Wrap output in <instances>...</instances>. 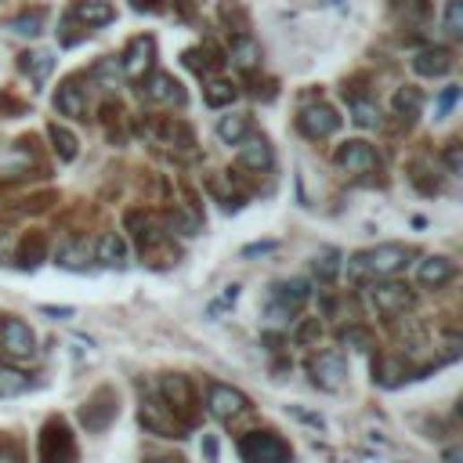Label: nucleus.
<instances>
[{
  "instance_id": "1",
  "label": "nucleus",
  "mask_w": 463,
  "mask_h": 463,
  "mask_svg": "<svg viewBox=\"0 0 463 463\" xmlns=\"http://www.w3.org/2000/svg\"><path fill=\"white\" fill-rule=\"evenodd\" d=\"M124 228L131 232V243L138 246V253H141L145 264H152V268L177 264V246L170 243V236H167L170 228L163 225V218H156L145 207H134V210H127Z\"/></svg>"
},
{
  "instance_id": "2",
  "label": "nucleus",
  "mask_w": 463,
  "mask_h": 463,
  "mask_svg": "<svg viewBox=\"0 0 463 463\" xmlns=\"http://www.w3.org/2000/svg\"><path fill=\"white\" fill-rule=\"evenodd\" d=\"M413 250L406 243H381L373 250H362V253H351L347 264H340V271H347L351 283H373V279H388V275L402 271L409 264Z\"/></svg>"
},
{
  "instance_id": "3",
  "label": "nucleus",
  "mask_w": 463,
  "mask_h": 463,
  "mask_svg": "<svg viewBox=\"0 0 463 463\" xmlns=\"http://www.w3.org/2000/svg\"><path fill=\"white\" fill-rule=\"evenodd\" d=\"M159 399L167 402V409L184 424V427H196L200 424V399H196V388L184 373H163L159 377Z\"/></svg>"
},
{
  "instance_id": "4",
  "label": "nucleus",
  "mask_w": 463,
  "mask_h": 463,
  "mask_svg": "<svg viewBox=\"0 0 463 463\" xmlns=\"http://www.w3.org/2000/svg\"><path fill=\"white\" fill-rule=\"evenodd\" d=\"M116 416H120V391L109 388V384H102L99 391H90V395L80 402V409H76V420H80V427H83L87 434L109 431V427L116 424Z\"/></svg>"
},
{
  "instance_id": "5",
  "label": "nucleus",
  "mask_w": 463,
  "mask_h": 463,
  "mask_svg": "<svg viewBox=\"0 0 463 463\" xmlns=\"http://www.w3.org/2000/svg\"><path fill=\"white\" fill-rule=\"evenodd\" d=\"M37 459L40 463H80V449H76V434L62 416H51L40 427L37 438Z\"/></svg>"
},
{
  "instance_id": "6",
  "label": "nucleus",
  "mask_w": 463,
  "mask_h": 463,
  "mask_svg": "<svg viewBox=\"0 0 463 463\" xmlns=\"http://www.w3.org/2000/svg\"><path fill=\"white\" fill-rule=\"evenodd\" d=\"M243 463H294V445L275 431H250L239 438Z\"/></svg>"
},
{
  "instance_id": "7",
  "label": "nucleus",
  "mask_w": 463,
  "mask_h": 463,
  "mask_svg": "<svg viewBox=\"0 0 463 463\" xmlns=\"http://www.w3.org/2000/svg\"><path fill=\"white\" fill-rule=\"evenodd\" d=\"M413 290L406 287V283H399V279H373V287H369V308H373L381 319H388V322H395V319H402L409 308H413Z\"/></svg>"
},
{
  "instance_id": "8",
  "label": "nucleus",
  "mask_w": 463,
  "mask_h": 463,
  "mask_svg": "<svg viewBox=\"0 0 463 463\" xmlns=\"http://www.w3.org/2000/svg\"><path fill=\"white\" fill-rule=\"evenodd\" d=\"M308 297H312V287H308L304 279L271 283L264 308H268V315H271L275 322H287V319H297V315H301V308L308 304Z\"/></svg>"
},
{
  "instance_id": "9",
  "label": "nucleus",
  "mask_w": 463,
  "mask_h": 463,
  "mask_svg": "<svg viewBox=\"0 0 463 463\" xmlns=\"http://www.w3.org/2000/svg\"><path fill=\"white\" fill-rule=\"evenodd\" d=\"M138 424L145 427V434H156V438H174V442L189 438V427H184V424L167 409V402L156 399V395H145V399L138 402Z\"/></svg>"
},
{
  "instance_id": "10",
  "label": "nucleus",
  "mask_w": 463,
  "mask_h": 463,
  "mask_svg": "<svg viewBox=\"0 0 463 463\" xmlns=\"http://www.w3.org/2000/svg\"><path fill=\"white\" fill-rule=\"evenodd\" d=\"M0 351L12 362H26L37 355V333L19 315H0Z\"/></svg>"
},
{
  "instance_id": "11",
  "label": "nucleus",
  "mask_w": 463,
  "mask_h": 463,
  "mask_svg": "<svg viewBox=\"0 0 463 463\" xmlns=\"http://www.w3.org/2000/svg\"><path fill=\"white\" fill-rule=\"evenodd\" d=\"M308 377L319 391H340L347 384V358L340 351H315L308 358Z\"/></svg>"
},
{
  "instance_id": "12",
  "label": "nucleus",
  "mask_w": 463,
  "mask_h": 463,
  "mask_svg": "<svg viewBox=\"0 0 463 463\" xmlns=\"http://www.w3.org/2000/svg\"><path fill=\"white\" fill-rule=\"evenodd\" d=\"M207 409H210L214 420L232 424V420H239L243 413H250V399H246L239 388H232V384L210 381V384H207Z\"/></svg>"
},
{
  "instance_id": "13",
  "label": "nucleus",
  "mask_w": 463,
  "mask_h": 463,
  "mask_svg": "<svg viewBox=\"0 0 463 463\" xmlns=\"http://www.w3.org/2000/svg\"><path fill=\"white\" fill-rule=\"evenodd\" d=\"M297 131L308 138V141H326L340 131V116L333 106L326 102H315V106H304L301 116H297Z\"/></svg>"
},
{
  "instance_id": "14",
  "label": "nucleus",
  "mask_w": 463,
  "mask_h": 463,
  "mask_svg": "<svg viewBox=\"0 0 463 463\" xmlns=\"http://www.w3.org/2000/svg\"><path fill=\"white\" fill-rule=\"evenodd\" d=\"M333 163H337L340 170H347V174H377V170H381V156H377V149L369 145V141H362V138L337 145Z\"/></svg>"
},
{
  "instance_id": "15",
  "label": "nucleus",
  "mask_w": 463,
  "mask_h": 463,
  "mask_svg": "<svg viewBox=\"0 0 463 463\" xmlns=\"http://www.w3.org/2000/svg\"><path fill=\"white\" fill-rule=\"evenodd\" d=\"M141 99L156 106H184V90L170 73H152L141 76Z\"/></svg>"
},
{
  "instance_id": "16",
  "label": "nucleus",
  "mask_w": 463,
  "mask_h": 463,
  "mask_svg": "<svg viewBox=\"0 0 463 463\" xmlns=\"http://www.w3.org/2000/svg\"><path fill=\"white\" fill-rule=\"evenodd\" d=\"M152 62H156V40L152 37H134L127 55L120 58V69L127 80H141L152 73Z\"/></svg>"
},
{
  "instance_id": "17",
  "label": "nucleus",
  "mask_w": 463,
  "mask_h": 463,
  "mask_svg": "<svg viewBox=\"0 0 463 463\" xmlns=\"http://www.w3.org/2000/svg\"><path fill=\"white\" fill-rule=\"evenodd\" d=\"M55 109L58 116H69V120H87V95L76 76L62 80L58 90H55Z\"/></svg>"
},
{
  "instance_id": "18",
  "label": "nucleus",
  "mask_w": 463,
  "mask_h": 463,
  "mask_svg": "<svg viewBox=\"0 0 463 463\" xmlns=\"http://www.w3.org/2000/svg\"><path fill=\"white\" fill-rule=\"evenodd\" d=\"M413 377V365L406 355H381L373 362V384L381 388H402Z\"/></svg>"
},
{
  "instance_id": "19",
  "label": "nucleus",
  "mask_w": 463,
  "mask_h": 463,
  "mask_svg": "<svg viewBox=\"0 0 463 463\" xmlns=\"http://www.w3.org/2000/svg\"><path fill=\"white\" fill-rule=\"evenodd\" d=\"M239 167L257 170V174L271 170V167H275V152H271L268 138H257V134L243 138V141H239Z\"/></svg>"
},
{
  "instance_id": "20",
  "label": "nucleus",
  "mask_w": 463,
  "mask_h": 463,
  "mask_svg": "<svg viewBox=\"0 0 463 463\" xmlns=\"http://www.w3.org/2000/svg\"><path fill=\"white\" fill-rule=\"evenodd\" d=\"M416 279L427 290H442V287H449L456 279V264L449 257H424L416 264Z\"/></svg>"
},
{
  "instance_id": "21",
  "label": "nucleus",
  "mask_w": 463,
  "mask_h": 463,
  "mask_svg": "<svg viewBox=\"0 0 463 463\" xmlns=\"http://www.w3.org/2000/svg\"><path fill=\"white\" fill-rule=\"evenodd\" d=\"M152 134L159 138V145H170L177 152H193L196 149V134L189 124H181V120H163L152 127Z\"/></svg>"
},
{
  "instance_id": "22",
  "label": "nucleus",
  "mask_w": 463,
  "mask_h": 463,
  "mask_svg": "<svg viewBox=\"0 0 463 463\" xmlns=\"http://www.w3.org/2000/svg\"><path fill=\"white\" fill-rule=\"evenodd\" d=\"M95 261L106 268H124L127 264V239L120 232H102L95 246Z\"/></svg>"
},
{
  "instance_id": "23",
  "label": "nucleus",
  "mask_w": 463,
  "mask_h": 463,
  "mask_svg": "<svg viewBox=\"0 0 463 463\" xmlns=\"http://www.w3.org/2000/svg\"><path fill=\"white\" fill-rule=\"evenodd\" d=\"M47 261V236L44 232H26L19 243V268H40Z\"/></svg>"
},
{
  "instance_id": "24",
  "label": "nucleus",
  "mask_w": 463,
  "mask_h": 463,
  "mask_svg": "<svg viewBox=\"0 0 463 463\" xmlns=\"http://www.w3.org/2000/svg\"><path fill=\"white\" fill-rule=\"evenodd\" d=\"M413 69H416L420 76H445V73L452 69V55H449L445 47H427V51H420V55L413 58Z\"/></svg>"
},
{
  "instance_id": "25",
  "label": "nucleus",
  "mask_w": 463,
  "mask_h": 463,
  "mask_svg": "<svg viewBox=\"0 0 463 463\" xmlns=\"http://www.w3.org/2000/svg\"><path fill=\"white\" fill-rule=\"evenodd\" d=\"M236 95H239V87H236L232 80L207 76V83H203V102H207L210 109H225V106H232V102H236Z\"/></svg>"
},
{
  "instance_id": "26",
  "label": "nucleus",
  "mask_w": 463,
  "mask_h": 463,
  "mask_svg": "<svg viewBox=\"0 0 463 463\" xmlns=\"http://www.w3.org/2000/svg\"><path fill=\"white\" fill-rule=\"evenodd\" d=\"M232 65L243 69V73H253V69L261 65V44H257L253 37L239 33V37L232 40Z\"/></svg>"
},
{
  "instance_id": "27",
  "label": "nucleus",
  "mask_w": 463,
  "mask_h": 463,
  "mask_svg": "<svg viewBox=\"0 0 463 463\" xmlns=\"http://www.w3.org/2000/svg\"><path fill=\"white\" fill-rule=\"evenodd\" d=\"M51 69H55V58L47 51H22L19 55V73L30 76L33 83H44L51 76Z\"/></svg>"
},
{
  "instance_id": "28",
  "label": "nucleus",
  "mask_w": 463,
  "mask_h": 463,
  "mask_svg": "<svg viewBox=\"0 0 463 463\" xmlns=\"http://www.w3.org/2000/svg\"><path fill=\"white\" fill-rule=\"evenodd\" d=\"M250 134H253V124H250L246 113H228V116L218 120V138H221L225 145H239V141L250 138Z\"/></svg>"
},
{
  "instance_id": "29",
  "label": "nucleus",
  "mask_w": 463,
  "mask_h": 463,
  "mask_svg": "<svg viewBox=\"0 0 463 463\" xmlns=\"http://www.w3.org/2000/svg\"><path fill=\"white\" fill-rule=\"evenodd\" d=\"M76 19L87 26V30H95V26H109L116 19V8L109 4V0H83V4L76 8Z\"/></svg>"
},
{
  "instance_id": "30",
  "label": "nucleus",
  "mask_w": 463,
  "mask_h": 463,
  "mask_svg": "<svg viewBox=\"0 0 463 463\" xmlns=\"http://www.w3.org/2000/svg\"><path fill=\"white\" fill-rule=\"evenodd\" d=\"M30 373L19 365H0V399H19L30 391Z\"/></svg>"
},
{
  "instance_id": "31",
  "label": "nucleus",
  "mask_w": 463,
  "mask_h": 463,
  "mask_svg": "<svg viewBox=\"0 0 463 463\" xmlns=\"http://www.w3.org/2000/svg\"><path fill=\"white\" fill-rule=\"evenodd\" d=\"M47 138H51V149H55V156H58L62 163H73V159L80 156V141H76V134H73L69 127L51 124V127H47Z\"/></svg>"
},
{
  "instance_id": "32",
  "label": "nucleus",
  "mask_w": 463,
  "mask_h": 463,
  "mask_svg": "<svg viewBox=\"0 0 463 463\" xmlns=\"http://www.w3.org/2000/svg\"><path fill=\"white\" fill-rule=\"evenodd\" d=\"M420 106H424V95H420L416 87H402L399 95H395V116L402 124H413L420 116Z\"/></svg>"
},
{
  "instance_id": "33",
  "label": "nucleus",
  "mask_w": 463,
  "mask_h": 463,
  "mask_svg": "<svg viewBox=\"0 0 463 463\" xmlns=\"http://www.w3.org/2000/svg\"><path fill=\"white\" fill-rule=\"evenodd\" d=\"M351 124L355 127H381V106L373 99H351Z\"/></svg>"
},
{
  "instance_id": "34",
  "label": "nucleus",
  "mask_w": 463,
  "mask_h": 463,
  "mask_svg": "<svg viewBox=\"0 0 463 463\" xmlns=\"http://www.w3.org/2000/svg\"><path fill=\"white\" fill-rule=\"evenodd\" d=\"M90 80H99V87H106V90H116L120 80H124L120 58H102V62H95V69H90Z\"/></svg>"
},
{
  "instance_id": "35",
  "label": "nucleus",
  "mask_w": 463,
  "mask_h": 463,
  "mask_svg": "<svg viewBox=\"0 0 463 463\" xmlns=\"http://www.w3.org/2000/svg\"><path fill=\"white\" fill-rule=\"evenodd\" d=\"M312 271L319 275V283H333L340 275V253L337 250H322L312 257Z\"/></svg>"
},
{
  "instance_id": "36",
  "label": "nucleus",
  "mask_w": 463,
  "mask_h": 463,
  "mask_svg": "<svg viewBox=\"0 0 463 463\" xmlns=\"http://www.w3.org/2000/svg\"><path fill=\"white\" fill-rule=\"evenodd\" d=\"M340 344L351 347V351H365V355H369V351L377 347V337L369 333L365 326H344V330H340Z\"/></svg>"
},
{
  "instance_id": "37",
  "label": "nucleus",
  "mask_w": 463,
  "mask_h": 463,
  "mask_svg": "<svg viewBox=\"0 0 463 463\" xmlns=\"http://www.w3.org/2000/svg\"><path fill=\"white\" fill-rule=\"evenodd\" d=\"M55 264L65 271H87V253L80 250V243H62L55 253Z\"/></svg>"
},
{
  "instance_id": "38",
  "label": "nucleus",
  "mask_w": 463,
  "mask_h": 463,
  "mask_svg": "<svg viewBox=\"0 0 463 463\" xmlns=\"http://www.w3.org/2000/svg\"><path fill=\"white\" fill-rule=\"evenodd\" d=\"M44 12H26V15H19V19H12V33H19V37H37L40 30H44Z\"/></svg>"
},
{
  "instance_id": "39",
  "label": "nucleus",
  "mask_w": 463,
  "mask_h": 463,
  "mask_svg": "<svg viewBox=\"0 0 463 463\" xmlns=\"http://www.w3.org/2000/svg\"><path fill=\"white\" fill-rule=\"evenodd\" d=\"M445 33L449 37L463 33V0H449V4H445Z\"/></svg>"
},
{
  "instance_id": "40",
  "label": "nucleus",
  "mask_w": 463,
  "mask_h": 463,
  "mask_svg": "<svg viewBox=\"0 0 463 463\" xmlns=\"http://www.w3.org/2000/svg\"><path fill=\"white\" fill-rule=\"evenodd\" d=\"M427 174H431V170H427V163H413V174H409V177H413V184H416V189H420L424 196H434V193L442 189V181H431Z\"/></svg>"
},
{
  "instance_id": "41",
  "label": "nucleus",
  "mask_w": 463,
  "mask_h": 463,
  "mask_svg": "<svg viewBox=\"0 0 463 463\" xmlns=\"http://www.w3.org/2000/svg\"><path fill=\"white\" fill-rule=\"evenodd\" d=\"M456 102H459V87H445L442 95H438V102H434V120H445Z\"/></svg>"
},
{
  "instance_id": "42",
  "label": "nucleus",
  "mask_w": 463,
  "mask_h": 463,
  "mask_svg": "<svg viewBox=\"0 0 463 463\" xmlns=\"http://www.w3.org/2000/svg\"><path fill=\"white\" fill-rule=\"evenodd\" d=\"M236 301H239V287L232 283V287H225V294H221V301H214V304H210V315L218 319V315H221L225 308H232Z\"/></svg>"
},
{
  "instance_id": "43",
  "label": "nucleus",
  "mask_w": 463,
  "mask_h": 463,
  "mask_svg": "<svg viewBox=\"0 0 463 463\" xmlns=\"http://www.w3.org/2000/svg\"><path fill=\"white\" fill-rule=\"evenodd\" d=\"M445 167H449V174H463V152H459V141H449V149H445Z\"/></svg>"
},
{
  "instance_id": "44",
  "label": "nucleus",
  "mask_w": 463,
  "mask_h": 463,
  "mask_svg": "<svg viewBox=\"0 0 463 463\" xmlns=\"http://www.w3.org/2000/svg\"><path fill=\"white\" fill-rule=\"evenodd\" d=\"M319 337H322V326H319V319H308V322L297 330V337H294V340H297V344H308V340H319Z\"/></svg>"
},
{
  "instance_id": "45",
  "label": "nucleus",
  "mask_w": 463,
  "mask_h": 463,
  "mask_svg": "<svg viewBox=\"0 0 463 463\" xmlns=\"http://www.w3.org/2000/svg\"><path fill=\"white\" fill-rule=\"evenodd\" d=\"M0 463H22V452L12 442H0Z\"/></svg>"
},
{
  "instance_id": "46",
  "label": "nucleus",
  "mask_w": 463,
  "mask_h": 463,
  "mask_svg": "<svg viewBox=\"0 0 463 463\" xmlns=\"http://www.w3.org/2000/svg\"><path fill=\"white\" fill-rule=\"evenodd\" d=\"M275 246H279V243H250V246H243V257H257V253H271Z\"/></svg>"
},
{
  "instance_id": "47",
  "label": "nucleus",
  "mask_w": 463,
  "mask_h": 463,
  "mask_svg": "<svg viewBox=\"0 0 463 463\" xmlns=\"http://www.w3.org/2000/svg\"><path fill=\"white\" fill-rule=\"evenodd\" d=\"M290 413H294V416H297V420H304V424H312V427H322V424H326V420H322V416H315V413H304V409H301V406H294V409H290Z\"/></svg>"
},
{
  "instance_id": "48",
  "label": "nucleus",
  "mask_w": 463,
  "mask_h": 463,
  "mask_svg": "<svg viewBox=\"0 0 463 463\" xmlns=\"http://www.w3.org/2000/svg\"><path fill=\"white\" fill-rule=\"evenodd\" d=\"M40 312H44V315H51V319H73V308H55V304H44Z\"/></svg>"
},
{
  "instance_id": "49",
  "label": "nucleus",
  "mask_w": 463,
  "mask_h": 463,
  "mask_svg": "<svg viewBox=\"0 0 463 463\" xmlns=\"http://www.w3.org/2000/svg\"><path fill=\"white\" fill-rule=\"evenodd\" d=\"M203 449H207V456H210V463L218 459V442L214 438H203Z\"/></svg>"
},
{
  "instance_id": "50",
  "label": "nucleus",
  "mask_w": 463,
  "mask_h": 463,
  "mask_svg": "<svg viewBox=\"0 0 463 463\" xmlns=\"http://www.w3.org/2000/svg\"><path fill=\"white\" fill-rule=\"evenodd\" d=\"M145 463H184L181 456H149Z\"/></svg>"
},
{
  "instance_id": "51",
  "label": "nucleus",
  "mask_w": 463,
  "mask_h": 463,
  "mask_svg": "<svg viewBox=\"0 0 463 463\" xmlns=\"http://www.w3.org/2000/svg\"><path fill=\"white\" fill-rule=\"evenodd\" d=\"M459 459H463V452H459V449H449V452H445V463H459Z\"/></svg>"
}]
</instances>
